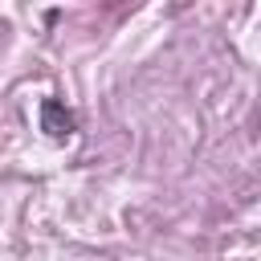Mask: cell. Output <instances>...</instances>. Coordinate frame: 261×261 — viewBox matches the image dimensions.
<instances>
[{
	"label": "cell",
	"instance_id": "cell-1",
	"mask_svg": "<svg viewBox=\"0 0 261 261\" xmlns=\"http://www.w3.org/2000/svg\"><path fill=\"white\" fill-rule=\"evenodd\" d=\"M41 130L53 135V139H69V135L77 130V118H73V110H65V102L45 98V102H41Z\"/></svg>",
	"mask_w": 261,
	"mask_h": 261
}]
</instances>
